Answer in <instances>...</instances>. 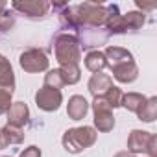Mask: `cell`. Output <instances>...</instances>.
<instances>
[{"instance_id":"4fadbf2b","label":"cell","mask_w":157,"mask_h":157,"mask_svg":"<svg viewBox=\"0 0 157 157\" xmlns=\"http://www.w3.org/2000/svg\"><path fill=\"white\" fill-rule=\"evenodd\" d=\"M104 56H105V61H107V67L109 68H113L117 65H122V63L135 61L133 59V54L129 50L122 48V46H107L105 52H104Z\"/></svg>"},{"instance_id":"8992f818","label":"cell","mask_w":157,"mask_h":157,"mask_svg":"<svg viewBox=\"0 0 157 157\" xmlns=\"http://www.w3.org/2000/svg\"><path fill=\"white\" fill-rule=\"evenodd\" d=\"M48 56L41 50V48H30L26 52L21 54L19 57V65L24 72L30 74H37V72H44L48 70Z\"/></svg>"},{"instance_id":"ac0fdd59","label":"cell","mask_w":157,"mask_h":157,"mask_svg":"<svg viewBox=\"0 0 157 157\" xmlns=\"http://www.w3.org/2000/svg\"><path fill=\"white\" fill-rule=\"evenodd\" d=\"M57 70L61 74V80L65 85H74L82 80V70L78 65H65V67H59Z\"/></svg>"},{"instance_id":"5b68a950","label":"cell","mask_w":157,"mask_h":157,"mask_svg":"<svg viewBox=\"0 0 157 157\" xmlns=\"http://www.w3.org/2000/svg\"><path fill=\"white\" fill-rule=\"evenodd\" d=\"M11 10L24 15L26 19H32V21H39V19H44L50 11V2L46 0H15L11 2Z\"/></svg>"},{"instance_id":"7402d4cb","label":"cell","mask_w":157,"mask_h":157,"mask_svg":"<svg viewBox=\"0 0 157 157\" xmlns=\"http://www.w3.org/2000/svg\"><path fill=\"white\" fill-rule=\"evenodd\" d=\"M44 87L56 89V91H61V89L65 87V83H63V80H61V74H59L57 68L48 70V72L44 74Z\"/></svg>"},{"instance_id":"277c9868","label":"cell","mask_w":157,"mask_h":157,"mask_svg":"<svg viewBox=\"0 0 157 157\" xmlns=\"http://www.w3.org/2000/svg\"><path fill=\"white\" fill-rule=\"evenodd\" d=\"M89 107H93L94 113V128L102 133H107L115 128V117H113V107L105 102L104 96H96L93 100V104H89Z\"/></svg>"},{"instance_id":"9c48e42d","label":"cell","mask_w":157,"mask_h":157,"mask_svg":"<svg viewBox=\"0 0 157 157\" xmlns=\"http://www.w3.org/2000/svg\"><path fill=\"white\" fill-rule=\"evenodd\" d=\"M111 72H113V78L118 83H133L139 78V67H137L135 61L117 65V67L111 68Z\"/></svg>"},{"instance_id":"7a4b0ae2","label":"cell","mask_w":157,"mask_h":157,"mask_svg":"<svg viewBox=\"0 0 157 157\" xmlns=\"http://www.w3.org/2000/svg\"><path fill=\"white\" fill-rule=\"evenodd\" d=\"M98 139V131L91 126H80V128H70L63 133V148L68 153H80L87 148H91Z\"/></svg>"},{"instance_id":"7c38bea8","label":"cell","mask_w":157,"mask_h":157,"mask_svg":"<svg viewBox=\"0 0 157 157\" xmlns=\"http://www.w3.org/2000/svg\"><path fill=\"white\" fill-rule=\"evenodd\" d=\"M113 87V80L109 74H104V72H96L91 76V80L87 83V89L89 93L96 98V96H104L107 93V89Z\"/></svg>"},{"instance_id":"5bb4252c","label":"cell","mask_w":157,"mask_h":157,"mask_svg":"<svg viewBox=\"0 0 157 157\" xmlns=\"http://www.w3.org/2000/svg\"><path fill=\"white\" fill-rule=\"evenodd\" d=\"M0 89H6L13 94L15 91V72L6 56L0 54Z\"/></svg>"},{"instance_id":"484cf974","label":"cell","mask_w":157,"mask_h":157,"mask_svg":"<svg viewBox=\"0 0 157 157\" xmlns=\"http://www.w3.org/2000/svg\"><path fill=\"white\" fill-rule=\"evenodd\" d=\"M146 153L148 157H157V135H150V140H148V146H146Z\"/></svg>"},{"instance_id":"9a60e30c","label":"cell","mask_w":157,"mask_h":157,"mask_svg":"<svg viewBox=\"0 0 157 157\" xmlns=\"http://www.w3.org/2000/svg\"><path fill=\"white\" fill-rule=\"evenodd\" d=\"M150 131L133 129L128 137V151L129 153H146V146L150 140Z\"/></svg>"},{"instance_id":"83f0119b","label":"cell","mask_w":157,"mask_h":157,"mask_svg":"<svg viewBox=\"0 0 157 157\" xmlns=\"http://www.w3.org/2000/svg\"><path fill=\"white\" fill-rule=\"evenodd\" d=\"M6 146H8V142H6V137L2 133V128H0V150H4Z\"/></svg>"},{"instance_id":"cb8c5ba5","label":"cell","mask_w":157,"mask_h":157,"mask_svg":"<svg viewBox=\"0 0 157 157\" xmlns=\"http://www.w3.org/2000/svg\"><path fill=\"white\" fill-rule=\"evenodd\" d=\"M122 91L117 87V85H113V87H109L107 89V93L104 94V98H105V102L115 109V107H120V100H122Z\"/></svg>"},{"instance_id":"44dd1931","label":"cell","mask_w":157,"mask_h":157,"mask_svg":"<svg viewBox=\"0 0 157 157\" xmlns=\"http://www.w3.org/2000/svg\"><path fill=\"white\" fill-rule=\"evenodd\" d=\"M2 133L6 137L8 146L10 144H21V142H24V137H26L21 128H13V126H4L2 128Z\"/></svg>"},{"instance_id":"603a6c76","label":"cell","mask_w":157,"mask_h":157,"mask_svg":"<svg viewBox=\"0 0 157 157\" xmlns=\"http://www.w3.org/2000/svg\"><path fill=\"white\" fill-rule=\"evenodd\" d=\"M124 21H126L128 30H139V28H142V24L146 22V17H144V13H140V11H128V13L124 15Z\"/></svg>"},{"instance_id":"4316f807","label":"cell","mask_w":157,"mask_h":157,"mask_svg":"<svg viewBox=\"0 0 157 157\" xmlns=\"http://www.w3.org/2000/svg\"><path fill=\"white\" fill-rule=\"evenodd\" d=\"M43 153H41V148H37V146H28V148H24V151L19 155V157H41Z\"/></svg>"},{"instance_id":"ba28073f","label":"cell","mask_w":157,"mask_h":157,"mask_svg":"<svg viewBox=\"0 0 157 157\" xmlns=\"http://www.w3.org/2000/svg\"><path fill=\"white\" fill-rule=\"evenodd\" d=\"M8 115V126H13V128H24L30 120V109L24 102H13L10 111L6 113Z\"/></svg>"},{"instance_id":"3957f363","label":"cell","mask_w":157,"mask_h":157,"mask_svg":"<svg viewBox=\"0 0 157 157\" xmlns=\"http://www.w3.org/2000/svg\"><path fill=\"white\" fill-rule=\"evenodd\" d=\"M76 17L82 28H102L107 19V8L96 2H83L74 6Z\"/></svg>"},{"instance_id":"f1b7e54d","label":"cell","mask_w":157,"mask_h":157,"mask_svg":"<svg viewBox=\"0 0 157 157\" xmlns=\"http://www.w3.org/2000/svg\"><path fill=\"white\" fill-rule=\"evenodd\" d=\"M113 157H133V153H129V151H118V153H115Z\"/></svg>"},{"instance_id":"d6986e66","label":"cell","mask_w":157,"mask_h":157,"mask_svg":"<svg viewBox=\"0 0 157 157\" xmlns=\"http://www.w3.org/2000/svg\"><path fill=\"white\" fill-rule=\"evenodd\" d=\"M144 102H146V96H144V94H140V93H126V94H122L120 107H124V109H128V111L137 113V111H139V107H140Z\"/></svg>"},{"instance_id":"52a82bcc","label":"cell","mask_w":157,"mask_h":157,"mask_svg":"<svg viewBox=\"0 0 157 157\" xmlns=\"http://www.w3.org/2000/svg\"><path fill=\"white\" fill-rule=\"evenodd\" d=\"M35 104L41 111H46V113H54L61 107L63 104V94L61 91H56V89H48V87H41L37 93H35Z\"/></svg>"},{"instance_id":"e0dca14e","label":"cell","mask_w":157,"mask_h":157,"mask_svg":"<svg viewBox=\"0 0 157 157\" xmlns=\"http://www.w3.org/2000/svg\"><path fill=\"white\" fill-rule=\"evenodd\" d=\"M105 67H107V61H105L104 52H100V50H91V52L85 56V68L91 70L93 74L102 72Z\"/></svg>"},{"instance_id":"ffe728a7","label":"cell","mask_w":157,"mask_h":157,"mask_svg":"<svg viewBox=\"0 0 157 157\" xmlns=\"http://www.w3.org/2000/svg\"><path fill=\"white\" fill-rule=\"evenodd\" d=\"M15 24V17L11 11H8V2L0 0V33L11 30Z\"/></svg>"},{"instance_id":"d4e9b609","label":"cell","mask_w":157,"mask_h":157,"mask_svg":"<svg viewBox=\"0 0 157 157\" xmlns=\"http://www.w3.org/2000/svg\"><path fill=\"white\" fill-rule=\"evenodd\" d=\"M11 93L6 89H0V115H6L11 107Z\"/></svg>"},{"instance_id":"8fae6325","label":"cell","mask_w":157,"mask_h":157,"mask_svg":"<svg viewBox=\"0 0 157 157\" xmlns=\"http://www.w3.org/2000/svg\"><path fill=\"white\" fill-rule=\"evenodd\" d=\"M107 8V19H105V28L109 33H126L128 32V26H126V21H124V15L118 13V8L109 4L105 6Z\"/></svg>"},{"instance_id":"2e32d148","label":"cell","mask_w":157,"mask_h":157,"mask_svg":"<svg viewBox=\"0 0 157 157\" xmlns=\"http://www.w3.org/2000/svg\"><path fill=\"white\" fill-rule=\"evenodd\" d=\"M137 118L140 122H153L157 118V96H151V98H146V102L139 107L137 111Z\"/></svg>"},{"instance_id":"6da1fadb","label":"cell","mask_w":157,"mask_h":157,"mask_svg":"<svg viewBox=\"0 0 157 157\" xmlns=\"http://www.w3.org/2000/svg\"><path fill=\"white\" fill-rule=\"evenodd\" d=\"M54 54L59 67L65 65H78L82 59V44L78 35L72 33H59L54 39Z\"/></svg>"},{"instance_id":"30bf717a","label":"cell","mask_w":157,"mask_h":157,"mask_svg":"<svg viewBox=\"0 0 157 157\" xmlns=\"http://www.w3.org/2000/svg\"><path fill=\"white\" fill-rule=\"evenodd\" d=\"M87 113H89V102L82 94H74V96L68 98L67 115H68L70 120H82V118H85Z\"/></svg>"}]
</instances>
